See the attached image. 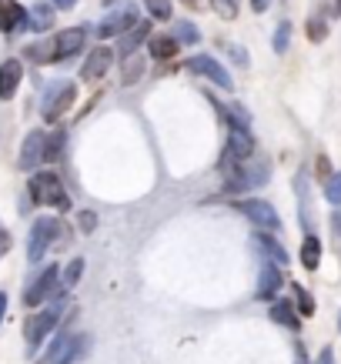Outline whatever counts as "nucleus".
Returning <instances> with one entry per match:
<instances>
[{"label": "nucleus", "instance_id": "f257e3e1", "mask_svg": "<svg viewBox=\"0 0 341 364\" xmlns=\"http://www.w3.org/2000/svg\"><path fill=\"white\" fill-rule=\"evenodd\" d=\"M268 177H271V164H268L264 157H248L241 164L224 167V188L228 191H251V188H261Z\"/></svg>", "mask_w": 341, "mask_h": 364}, {"label": "nucleus", "instance_id": "f03ea898", "mask_svg": "<svg viewBox=\"0 0 341 364\" xmlns=\"http://www.w3.org/2000/svg\"><path fill=\"white\" fill-rule=\"evenodd\" d=\"M27 191H31L33 204H44V208H57V210H70V198H67L64 184H61V177L51 174V171L33 174L31 184H27Z\"/></svg>", "mask_w": 341, "mask_h": 364}, {"label": "nucleus", "instance_id": "7ed1b4c3", "mask_svg": "<svg viewBox=\"0 0 341 364\" xmlns=\"http://www.w3.org/2000/svg\"><path fill=\"white\" fill-rule=\"evenodd\" d=\"M88 334H61L54 344H51V351H47L44 364H74L80 354L88 351Z\"/></svg>", "mask_w": 341, "mask_h": 364}, {"label": "nucleus", "instance_id": "20e7f679", "mask_svg": "<svg viewBox=\"0 0 341 364\" xmlns=\"http://www.w3.org/2000/svg\"><path fill=\"white\" fill-rule=\"evenodd\" d=\"M57 321H61V308L37 311L33 318H27V324H23V338H27V348H31V351H37V348L44 344V338L57 328Z\"/></svg>", "mask_w": 341, "mask_h": 364}, {"label": "nucleus", "instance_id": "39448f33", "mask_svg": "<svg viewBox=\"0 0 341 364\" xmlns=\"http://www.w3.org/2000/svg\"><path fill=\"white\" fill-rule=\"evenodd\" d=\"M57 234H61V224H57L54 218H37V221H33L31 244H27V257H31L33 264L47 254V247H51V241H54Z\"/></svg>", "mask_w": 341, "mask_h": 364}, {"label": "nucleus", "instance_id": "423d86ee", "mask_svg": "<svg viewBox=\"0 0 341 364\" xmlns=\"http://www.w3.org/2000/svg\"><path fill=\"white\" fill-rule=\"evenodd\" d=\"M184 67L191 70V74H201V77H208L211 84H218L221 90H234L231 74H228V70H224V67H221L218 60H214V57L198 54V57H191V60H187Z\"/></svg>", "mask_w": 341, "mask_h": 364}, {"label": "nucleus", "instance_id": "0eeeda50", "mask_svg": "<svg viewBox=\"0 0 341 364\" xmlns=\"http://www.w3.org/2000/svg\"><path fill=\"white\" fill-rule=\"evenodd\" d=\"M61 291H64V287H61V271H57V264H51L44 274L31 284V291L23 294V304H27V308H37L41 301L54 298V294H61Z\"/></svg>", "mask_w": 341, "mask_h": 364}, {"label": "nucleus", "instance_id": "6e6552de", "mask_svg": "<svg viewBox=\"0 0 341 364\" xmlns=\"http://www.w3.org/2000/svg\"><path fill=\"white\" fill-rule=\"evenodd\" d=\"M74 97H78V87L74 84H57L51 94L44 97V107H41V114H44V121H61L67 111H70V104H74Z\"/></svg>", "mask_w": 341, "mask_h": 364}, {"label": "nucleus", "instance_id": "1a4fd4ad", "mask_svg": "<svg viewBox=\"0 0 341 364\" xmlns=\"http://www.w3.org/2000/svg\"><path fill=\"white\" fill-rule=\"evenodd\" d=\"M238 210L251 224H258L261 231H281V218L275 214V208L268 200H238Z\"/></svg>", "mask_w": 341, "mask_h": 364}, {"label": "nucleus", "instance_id": "9d476101", "mask_svg": "<svg viewBox=\"0 0 341 364\" xmlns=\"http://www.w3.org/2000/svg\"><path fill=\"white\" fill-rule=\"evenodd\" d=\"M248 157H254V137L248 131L231 127L228 147H224V157H221V171H224V167H231V164H241V161H248Z\"/></svg>", "mask_w": 341, "mask_h": 364}, {"label": "nucleus", "instance_id": "9b49d317", "mask_svg": "<svg viewBox=\"0 0 341 364\" xmlns=\"http://www.w3.org/2000/svg\"><path fill=\"white\" fill-rule=\"evenodd\" d=\"M137 7L134 4H124L121 11H114L110 17H104V23L98 27L100 37H114V33H124V31H131V27H137Z\"/></svg>", "mask_w": 341, "mask_h": 364}, {"label": "nucleus", "instance_id": "f8f14e48", "mask_svg": "<svg viewBox=\"0 0 341 364\" xmlns=\"http://www.w3.org/2000/svg\"><path fill=\"white\" fill-rule=\"evenodd\" d=\"M41 161H47V134L31 131L23 137V147H21V167L23 171H33Z\"/></svg>", "mask_w": 341, "mask_h": 364}, {"label": "nucleus", "instance_id": "ddd939ff", "mask_svg": "<svg viewBox=\"0 0 341 364\" xmlns=\"http://www.w3.org/2000/svg\"><path fill=\"white\" fill-rule=\"evenodd\" d=\"M110 64H114V50H110V47H94V50L88 54V60H84V67H80V77L84 80L104 77Z\"/></svg>", "mask_w": 341, "mask_h": 364}, {"label": "nucleus", "instance_id": "4468645a", "mask_svg": "<svg viewBox=\"0 0 341 364\" xmlns=\"http://www.w3.org/2000/svg\"><path fill=\"white\" fill-rule=\"evenodd\" d=\"M84 37H88V31H84V27H70V31L57 33V41H54L57 60H67V57H74L78 50H84Z\"/></svg>", "mask_w": 341, "mask_h": 364}, {"label": "nucleus", "instance_id": "2eb2a0df", "mask_svg": "<svg viewBox=\"0 0 341 364\" xmlns=\"http://www.w3.org/2000/svg\"><path fill=\"white\" fill-rule=\"evenodd\" d=\"M21 27H27V11L17 0H0V31L17 33Z\"/></svg>", "mask_w": 341, "mask_h": 364}, {"label": "nucleus", "instance_id": "dca6fc26", "mask_svg": "<svg viewBox=\"0 0 341 364\" xmlns=\"http://www.w3.org/2000/svg\"><path fill=\"white\" fill-rule=\"evenodd\" d=\"M21 77H23L21 60H4V64H0V100H11L14 94H17Z\"/></svg>", "mask_w": 341, "mask_h": 364}, {"label": "nucleus", "instance_id": "f3484780", "mask_svg": "<svg viewBox=\"0 0 341 364\" xmlns=\"http://www.w3.org/2000/svg\"><path fill=\"white\" fill-rule=\"evenodd\" d=\"M278 291H281V271H278V264H268V261H264L254 294H258V301H275Z\"/></svg>", "mask_w": 341, "mask_h": 364}, {"label": "nucleus", "instance_id": "a211bd4d", "mask_svg": "<svg viewBox=\"0 0 341 364\" xmlns=\"http://www.w3.org/2000/svg\"><path fill=\"white\" fill-rule=\"evenodd\" d=\"M254 244H258V251H261L264 257H271V264H288V251L275 241V237H268L264 231H258L254 234Z\"/></svg>", "mask_w": 341, "mask_h": 364}, {"label": "nucleus", "instance_id": "6ab92c4d", "mask_svg": "<svg viewBox=\"0 0 341 364\" xmlns=\"http://www.w3.org/2000/svg\"><path fill=\"white\" fill-rule=\"evenodd\" d=\"M147 50H151V57H157V60H167V57L177 54V37H164V33H154V37L147 41Z\"/></svg>", "mask_w": 341, "mask_h": 364}, {"label": "nucleus", "instance_id": "aec40b11", "mask_svg": "<svg viewBox=\"0 0 341 364\" xmlns=\"http://www.w3.org/2000/svg\"><path fill=\"white\" fill-rule=\"evenodd\" d=\"M54 23V7L51 4H33L31 14H27V27L31 31H47Z\"/></svg>", "mask_w": 341, "mask_h": 364}, {"label": "nucleus", "instance_id": "412c9836", "mask_svg": "<svg viewBox=\"0 0 341 364\" xmlns=\"http://www.w3.org/2000/svg\"><path fill=\"white\" fill-rule=\"evenodd\" d=\"M301 264L308 267V271H318V264H321V241L315 234H308L305 244H301Z\"/></svg>", "mask_w": 341, "mask_h": 364}, {"label": "nucleus", "instance_id": "4be33fe9", "mask_svg": "<svg viewBox=\"0 0 341 364\" xmlns=\"http://www.w3.org/2000/svg\"><path fill=\"white\" fill-rule=\"evenodd\" d=\"M271 318H275L278 324H285V328H298V318H295L291 301H271Z\"/></svg>", "mask_w": 341, "mask_h": 364}, {"label": "nucleus", "instance_id": "5701e85b", "mask_svg": "<svg viewBox=\"0 0 341 364\" xmlns=\"http://www.w3.org/2000/svg\"><path fill=\"white\" fill-rule=\"evenodd\" d=\"M147 33H151V27H147V23H137V27H131V31L124 33V41H121V50H124V57H127V54H134V50H137V44H141L144 37H147Z\"/></svg>", "mask_w": 341, "mask_h": 364}, {"label": "nucleus", "instance_id": "b1692460", "mask_svg": "<svg viewBox=\"0 0 341 364\" xmlns=\"http://www.w3.org/2000/svg\"><path fill=\"white\" fill-rule=\"evenodd\" d=\"M141 74H144V60L137 57V50H134V54L124 57V84H134V80H141Z\"/></svg>", "mask_w": 341, "mask_h": 364}, {"label": "nucleus", "instance_id": "393cba45", "mask_svg": "<svg viewBox=\"0 0 341 364\" xmlns=\"http://www.w3.org/2000/svg\"><path fill=\"white\" fill-rule=\"evenodd\" d=\"M27 57H31L33 64H47V60H57V54H54V47H51V44H31V47H27Z\"/></svg>", "mask_w": 341, "mask_h": 364}, {"label": "nucleus", "instance_id": "a878e982", "mask_svg": "<svg viewBox=\"0 0 341 364\" xmlns=\"http://www.w3.org/2000/svg\"><path fill=\"white\" fill-rule=\"evenodd\" d=\"M211 11L224 17V21H234L238 17V0H211Z\"/></svg>", "mask_w": 341, "mask_h": 364}, {"label": "nucleus", "instance_id": "bb28decb", "mask_svg": "<svg viewBox=\"0 0 341 364\" xmlns=\"http://www.w3.org/2000/svg\"><path fill=\"white\" fill-rule=\"evenodd\" d=\"M325 198H328L335 208H341V171H338V174H331L328 181H325Z\"/></svg>", "mask_w": 341, "mask_h": 364}, {"label": "nucleus", "instance_id": "cd10ccee", "mask_svg": "<svg viewBox=\"0 0 341 364\" xmlns=\"http://www.w3.org/2000/svg\"><path fill=\"white\" fill-rule=\"evenodd\" d=\"M80 274H84V257H74L64 271V287H74L80 281Z\"/></svg>", "mask_w": 341, "mask_h": 364}, {"label": "nucleus", "instance_id": "c85d7f7f", "mask_svg": "<svg viewBox=\"0 0 341 364\" xmlns=\"http://www.w3.org/2000/svg\"><path fill=\"white\" fill-rule=\"evenodd\" d=\"M64 154V131H54V137H47V161H61Z\"/></svg>", "mask_w": 341, "mask_h": 364}, {"label": "nucleus", "instance_id": "c756f323", "mask_svg": "<svg viewBox=\"0 0 341 364\" xmlns=\"http://www.w3.org/2000/svg\"><path fill=\"white\" fill-rule=\"evenodd\" d=\"M174 37H177V44H181V41H184V44H198V27H194V23H177V31H174Z\"/></svg>", "mask_w": 341, "mask_h": 364}, {"label": "nucleus", "instance_id": "7c9ffc66", "mask_svg": "<svg viewBox=\"0 0 341 364\" xmlns=\"http://www.w3.org/2000/svg\"><path fill=\"white\" fill-rule=\"evenodd\" d=\"M144 4H147L151 17H157V21H167V17H171V0H144Z\"/></svg>", "mask_w": 341, "mask_h": 364}, {"label": "nucleus", "instance_id": "2f4dec72", "mask_svg": "<svg viewBox=\"0 0 341 364\" xmlns=\"http://www.w3.org/2000/svg\"><path fill=\"white\" fill-rule=\"evenodd\" d=\"M291 291H295V298H298V308H301V314H311V311H315V301H311L308 291H305L301 284H291Z\"/></svg>", "mask_w": 341, "mask_h": 364}, {"label": "nucleus", "instance_id": "473e14b6", "mask_svg": "<svg viewBox=\"0 0 341 364\" xmlns=\"http://www.w3.org/2000/svg\"><path fill=\"white\" fill-rule=\"evenodd\" d=\"M288 41H291V23H278V33H275V50L285 54L288 50Z\"/></svg>", "mask_w": 341, "mask_h": 364}, {"label": "nucleus", "instance_id": "72a5a7b5", "mask_svg": "<svg viewBox=\"0 0 341 364\" xmlns=\"http://www.w3.org/2000/svg\"><path fill=\"white\" fill-rule=\"evenodd\" d=\"M308 37H311V41H325V37H328V23H325V21H311Z\"/></svg>", "mask_w": 341, "mask_h": 364}, {"label": "nucleus", "instance_id": "f704fd0d", "mask_svg": "<svg viewBox=\"0 0 341 364\" xmlns=\"http://www.w3.org/2000/svg\"><path fill=\"white\" fill-rule=\"evenodd\" d=\"M94 224H98V218H94L90 210H84V214H80V228H84V231H94Z\"/></svg>", "mask_w": 341, "mask_h": 364}, {"label": "nucleus", "instance_id": "c9c22d12", "mask_svg": "<svg viewBox=\"0 0 341 364\" xmlns=\"http://www.w3.org/2000/svg\"><path fill=\"white\" fill-rule=\"evenodd\" d=\"M315 171H318V174L325 177V181H328V177H331V171H328V157H325V154L318 157V164H315Z\"/></svg>", "mask_w": 341, "mask_h": 364}, {"label": "nucleus", "instance_id": "e433bc0d", "mask_svg": "<svg viewBox=\"0 0 341 364\" xmlns=\"http://www.w3.org/2000/svg\"><path fill=\"white\" fill-rule=\"evenodd\" d=\"M7 251H11V234H7L4 228H0V257H4Z\"/></svg>", "mask_w": 341, "mask_h": 364}, {"label": "nucleus", "instance_id": "4c0bfd02", "mask_svg": "<svg viewBox=\"0 0 341 364\" xmlns=\"http://www.w3.org/2000/svg\"><path fill=\"white\" fill-rule=\"evenodd\" d=\"M228 50H231V57H234V60H238V64H248V54H244V50H241V47H228Z\"/></svg>", "mask_w": 341, "mask_h": 364}, {"label": "nucleus", "instance_id": "58836bf2", "mask_svg": "<svg viewBox=\"0 0 341 364\" xmlns=\"http://www.w3.org/2000/svg\"><path fill=\"white\" fill-rule=\"evenodd\" d=\"M187 7H191V11H204V7H208L211 0H184Z\"/></svg>", "mask_w": 341, "mask_h": 364}, {"label": "nucleus", "instance_id": "ea45409f", "mask_svg": "<svg viewBox=\"0 0 341 364\" xmlns=\"http://www.w3.org/2000/svg\"><path fill=\"white\" fill-rule=\"evenodd\" d=\"M318 364H335V354H331V348H325V351L318 354Z\"/></svg>", "mask_w": 341, "mask_h": 364}, {"label": "nucleus", "instance_id": "a19ab883", "mask_svg": "<svg viewBox=\"0 0 341 364\" xmlns=\"http://www.w3.org/2000/svg\"><path fill=\"white\" fill-rule=\"evenodd\" d=\"M51 4H54V7H61V11H70L78 0H51Z\"/></svg>", "mask_w": 341, "mask_h": 364}, {"label": "nucleus", "instance_id": "79ce46f5", "mask_svg": "<svg viewBox=\"0 0 341 364\" xmlns=\"http://www.w3.org/2000/svg\"><path fill=\"white\" fill-rule=\"evenodd\" d=\"M251 7L261 14V11H268V7H271V0H251Z\"/></svg>", "mask_w": 341, "mask_h": 364}, {"label": "nucleus", "instance_id": "37998d69", "mask_svg": "<svg viewBox=\"0 0 341 364\" xmlns=\"http://www.w3.org/2000/svg\"><path fill=\"white\" fill-rule=\"evenodd\" d=\"M295 364H308V358H305V348H301V344L295 348Z\"/></svg>", "mask_w": 341, "mask_h": 364}, {"label": "nucleus", "instance_id": "c03bdc74", "mask_svg": "<svg viewBox=\"0 0 341 364\" xmlns=\"http://www.w3.org/2000/svg\"><path fill=\"white\" fill-rule=\"evenodd\" d=\"M4 311H7V294H0V321H4Z\"/></svg>", "mask_w": 341, "mask_h": 364}, {"label": "nucleus", "instance_id": "a18cd8bd", "mask_svg": "<svg viewBox=\"0 0 341 364\" xmlns=\"http://www.w3.org/2000/svg\"><path fill=\"white\" fill-rule=\"evenodd\" d=\"M335 231L341 234V210H335Z\"/></svg>", "mask_w": 341, "mask_h": 364}, {"label": "nucleus", "instance_id": "49530a36", "mask_svg": "<svg viewBox=\"0 0 341 364\" xmlns=\"http://www.w3.org/2000/svg\"><path fill=\"white\" fill-rule=\"evenodd\" d=\"M338 328H341V321H338Z\"/></svg>", "mask_w": 341, "mask_h": 364}]
</instances>
